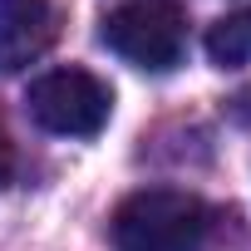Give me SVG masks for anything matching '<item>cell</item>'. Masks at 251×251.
I'll use <instances>...</instances> for the list:
<instances>
[{"instance_id": "6da1fadb", "label": "cell", "mask_w": 251, "mask_h": 251, "mask_svg": "<svg viewBox=\"0 0 251 251\" xmlns=\"http://www.w3.org/2000/svg\"><path fill=\"white\" fill-rule=\"evenodd\" d=\"M207 241V202L177 187H143L123 197L113 212L118 251H202Z\"/></svg>"}, {"instance_id": "277c9868", "label": "cell", "mask_w": 251, "mask_h": 251, "mask_svg": "<svg viewBox=\"0 0 251 251\" xmlns=\"http://www.w3.org/2000/svg\"><path fill=\"white\" fill-rule=\"evenodd\" d=\"M59 35L54 0H0V74H20Z\"/></svg>"}, {"instance_id": "7a4b0ae2", "label": "cell", "mask_w": 251, "mask_h": 251, "mask_svg": "<svg viewBox=\"0 0 251 251\" xmlns=\"http://www.w3.org/2000/svg\"><path fill=\"white\" fill-rule=\"evenodd\" d=\"M99 40L138 69H173L187 50V15L182 0H123L99 25Z\"/></svg>"}, {"instance_id": "3957f363", "label": "cell", "mask_w": 251, "mask_h": 251, "mask_svg": "<svg viewBox=\"0 0 251 251\" xmlns=\"http://www.w3.org/2000/svg\"><path fill=\"white\" fill-rule=\"evenodd\" d=\"M25 103H30V118L40 128H50L59 138H94L108 123V113H113L108 84L99 74H89V69H74V64L40 74L30 84Z\"/></svg>"}, {"instance_id": "5b68a950", "label": "cell", "mask_w": 251, "mask_h": 251, "mask_svg": "<svg viewBox=\"0 0 251 251\" xmlns=\"http://www.w3.org/2000/svg\"><path fill=\"white\" fill-rule=\"evenodd\" d=\"M207 59L217 69H241L251 64V5L222 15L212 30H207Z\"/></svg>"}, {"instance_id": "8992f818", "label": "cell", "mask_w": 251, "mask_h": 251, "mask_svg": "<svg viewBox=\"0 0 251 251\" xmlns=\"http://www.w3.org/2000/svg\"><path fill=\"white\" fill-rule=\"evenodd\" d=\"M10 173H15V153H10V138H5V123H0V187L10 182Z\"/></svg>"}]
</instances>
